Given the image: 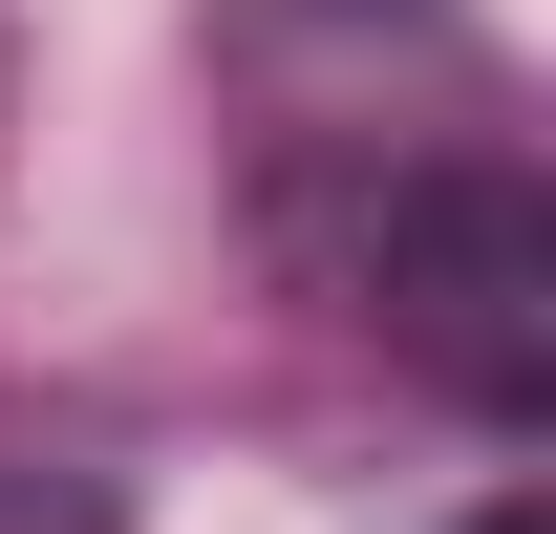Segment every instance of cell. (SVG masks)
Listing matches in <instances>:
<instances>
[{"mask_svg": "<svg viewBox=\"0 0 556 534\" xmlns=\"http://www.w3.org/2000/svg\"><path fill=\"white\" fill-rule=\"evenodd\" d=\"M364 321L407 342L450 406H556V214L514 193V171H428V193H386V257H364Z\"/></svg>", "mask_w": 556, "mask_h": 534, "instance_id": "obj_1", "label": "cell"}, {"mask_svg": "<svg viewBox=\"0 0 556 534\" xmlns=\"http://www.w3.org/2000/svg\"><path fill=\"white\" fill-rule=\"evenodd\" d=\"M0 534H108V513H86L65 470H0Z\"/></svg>", "mask_w": 556, "mask_h": 534, "instance_id": "obj_2", "label": "cell"}, {"mask_svg": "<svg viewBox=\"0 0 556 534\" xmlns=\"http://www.w3.org/2000/svg\"><path fill=\"white\" fill-rule=\"evenodd\" d=\"M471 534H535V513H514V492H492V513H471Z\"/></svg>", "mask_w": 556, "mask_h": 534, "instance_id": "obj_3", "label": "cell"}]
</instances>
